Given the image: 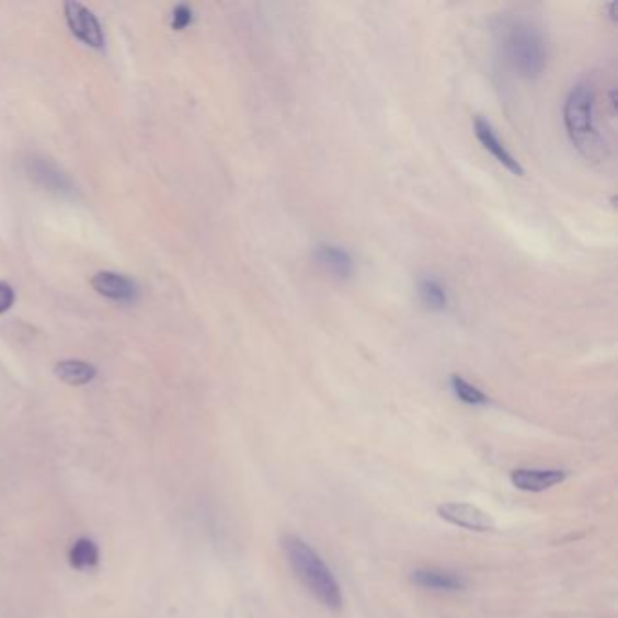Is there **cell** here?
<instances>
[{
  "mask_svg": "<svg viewBox=\"0 0 618 618\" xmlns=\"http://www.w3.org/2000/svg\"><path fill=\"white\" fill-rule=\"evenodd\" d=\"M99 546H96L93 540L85 539V537L77 540L71 551H69V564H71L75 570H93V568L99 564Z\"/></svg>",
  "mask_w": 618,
  "mask_h": 618,
  "instance_id": "cell-13",
  "label": "cell"
},
{
  "mask_svg": "<svg viewBox=\"0 0 618 618\" xmlns=\"http://www.w3.org/2000/svg\"><path fill=\"white\" fill-rule=\"evenodd\" d=\"M91 285L100 296L118 301V304H133L140 296V287L137 282H133L124 274L110 273V271L95 274L91 279Z\"/></svg>",
  "mask_w": 618,
  "mask_h": 618,
  "instance_id": "cell-6",
  "label": "cell"
},
{
  "mask_svg": "<svg viewBox=\"0 0 618 618\" xmlns=\"http://www.w3.org/2000/svg\"><path fill=\"white\" fill-rule=\"evenodd\" d=\"M564 124L571 144L582 157L598 158L604 151V138L595 122V91L587 82L573 85L564 102Z\"/></svg>",
  "mask_w": 618,
  "mask_h": 618,
  "instance_id": "cell-3",
  "label": "cell"
},
{
  "mask_svg": "<svg viewBox=\"0 0 618 618\" xmlns=\"http://www.w3.org/2000/svg\"><path fill=\"white\" fill-rule=\"evenodd\" d=\"M15 304V290L10 284L0 282V314H4Z\"/></svg>",
  "mask_w": 618,
  "mask_h": 618,
  "instance_id": "cell-17",
  "label": "cell"
},
{
  "mask_svg": "<svg viewBox=\"0 0 618 618\" xmlns=\"http://www.w3.org/2000/svg\"><path fill=\"white\" fill-rule=\"evenodd\" d=\"M316 260L320 263L321 268L325 273L332 274L334 278H351L352 273H354V260H352L351 252L341 249L340 245L323 243L316 251Z\"/></svg>",
  "mask_w": 618,
  "mask_h": 618,
  "instance_id": "cell-9",
  "label": "cell"
},
{
  "mask_svg": "<svg viewBox=\"0 0 618 618\" xmlns=\"http://www.w3.org/2000/svg\"><path fill=\"white\" fill-rule=\"evenodd\" d=\"M55 376L71 387H82L96 378V368L79 359H64L55 365Z\"/></svg>",
  "mask_w": 618,
  "mask_h": 618,
  "instance_id": "cell-11",
  "label": "cell"
},
{
  "mask_svg": "<svg viewBox=\"0 0 618 618\" xmlns=\"http://www.w3.org/2000/svg\"><path fill=\"white\" fill-rule=\"evenodd\" d=\"M285 557L293 568L294 575L304 582V586L320 600L327 609L340 611L343 606L340 584L332 575L331 568L310 548L304 539L296 535H285L282 539Z\"/></svg>",
  "mask_w": 618,
  "mask_h": 618,
  "instance_id": "cell-1",
  "label": "cell"
},
{
  "mask_svg": "<svg viewBox=\"0 0 618 618\" xmlns=\"http://www.w3.org/2000/svg\"><path fill=\"white\" fill-rule=\"evenodd\" d=\"M33 176L41 180L49 190L62 191L68 187V180L64 179V174L46 160L33 162Z\"/></svg>",
  "mask_w": 618,
  "mask_h": 618,
  "instance_id": "cell-15",
  "label": "cell"
},
{
  "mask_svg": "<svg viewBox=\"0 0 618 618\" xmlns=\"http://www.w3.org/2000/svg\"><path fill=\"white\" fill-rule=\"evenodd\" d=\"M193 22V10L187 4H179L173 10V19H171V27L176 32H182Z\"/></svg>",
  "mask_w": 618,
  "mask_h": 618,
  "instance_id": "cell-16",
  "label": "cell"
},
{
  "mask_svg": "<svg viewBox=\"0 0 618 618\" xmlns=\"http://www.w3.org/2000/svg\"><path fill=\"white\" fill-rule=\"evenodd\" d=\"M417 294H420V299L426 309L432 310V312H443L448 305V294H446V288L440 285L439 279H420Z\"/></svg>",
  "mask_w": 618,
  "mask_h": 618,
  "instance_id": "cell-12",
  "label": "cell"
},
{
  "mask_svg": "<svg viewBox=\"0 0 618 618\" xmlns=\"http://www.w3.org/2000/svg\"><path fill=\"white\" fill-rule=\"evenodd\" d=\"M437 515L446 523L454 524L457 528L487 534L495 529V520L484 510L468 503H445L437 506Z\"/></svg>",
  "mask_w": 618,
  "mask_h": 618,
  "instance_id": "cell-4",
  "label": "cell"
},
{
  "mask_svg": "<svg viewBox=\"0 0 618 618\" xmlns=\"http://www.w3.org/2000/svg\"><path fill=\"white\" fill-rule=\"evenodd\" d=\"M510 479H512V484H514L517 490L537 493L550 490V488L566 481L568 472L566 470H559V468H550V470L519 468V470L512 472Z\"/></svg>",
  "mask_w": 618,
  "mask_h": 618,
  "instance_id": "cell-8",
  "label": "cell"
},
{
  "mask_svg": "<svg viewBox=\"0 0 618 618\" xmlns=\"http://www.w3.org/2000/svg\"><path fill=\"white\" fill-rule=\"evenodd\" d=\"M473 131H476L477 140L481 142V146L484 147L488 152H492L493 158H495L499 163H503L504 168L508 169L510 173L523 176V165H520L519 160H515L514 154L499 140L497 133H495L490 122L484 121L481 116H476V118H473Z\"/></svg>",
  "mask_w": 618,
  "mask_h": 618,
  "instance_id": "cell-7",
  "label": "cell"
},
{
  "mask_svg": "<svg viewBox=\"0 0 618 618\" xmlns=\"http://www.w3.org/2000/svg\"><path fill=\"white\" fill-rule=\"evenodd\" d=\"M410 582L425 590H434V592H461L467 587V581L461 575L440 570L412 571Z\"/></svg>",
  "mask_w": 618,
  "mask_h": 618,
  "instance_id": "cell-10",
  "label": "cell"
},
{
  "mask_svg": "<svg viewBox=\"0 0 618 618\" xmlns=\"http://www.w3.org/2000/svg\"><path fill=\"white\" fill-rule=\"evenodd\" d=\"M451 390L456 393V398L462 401L465 404H472V407H481V404H488L487 393L479 390V388L473 387L472 382H468L467 379L457 376V374H451L450 376Z\"/></svg>",
  "mask_w": 618,
  "mask_h": 618,
  "instance_id": "cell-14",
  "label": "cell"
},
{
  "mask_svg": "<svg viewBox=\"0 0 618 618\" xmlns=\"http://www.w3.org/2000/svg\"><path fill=\"white\" fill-rule=\"evenodd\" d=\"M504 60L520 79L535 80L545 73L548 46L539 27L528 21H512L504 26L501 38Z\"/></svg>",
  "mask_w": 618,
  "mask_h": 618,
  "instance_id": "cell-2",
  "label": "cell"
},
{
  "mask_svg": "<svg viewBox=\"0 0 618 618\" xmlns=\"http://www.w3.org/2000/svg\"><path fill=\"white\" fill-rule=\"evenodd\" d=\"M64 13H66V21L75 37L91 48H104V32H102L99 19L90 8H85L80 2H66Z\"/></svg>",
  "mask_w": 618,
  "mask_h": 618,
  "instance_id": "cell-5",
  "label": "cell"
}]
</instances>
